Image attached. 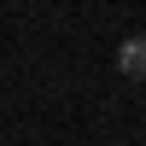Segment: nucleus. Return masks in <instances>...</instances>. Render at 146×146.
<instances>
[{
	"label": "nucleus",
	"mask_w": 146,
	"mask_h": 146,
	"mask_svg": "<svg viewBox=\"0 0 146 146\" xmlns=\"http://www.w3.org/2000/svg\"><path fill=\"white\" fill-rule=\"evenodd\" d=\"M117 70L135 76V82H146V35H129V41L117 47Z\"/></svg>",
	"instance_id": "nucleus-1"
}]
</instances>
